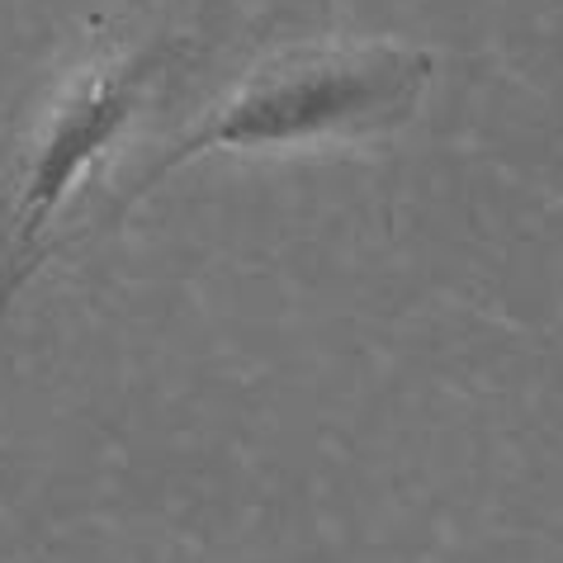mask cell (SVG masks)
<instances>
[{"mask_svg":"<svg viewBox=\"0 0 563 563\" xmlns=\"http://www.w3.org/2000/svg\"><path fill=\"white\" fill-rule=\"evenodd\" d=\"M427 57L398 48L303 53L271 62L256 81L242 86L238 100H228L218 114H209L205 129L170 147L162 170L213 143L256 147L327 129H374L384 119H402L421 96V86H427Z\"/></svg>","mask_w":563,"mask_h":563,"instance_id":"1","label":"cell"}]
</instances>
